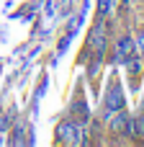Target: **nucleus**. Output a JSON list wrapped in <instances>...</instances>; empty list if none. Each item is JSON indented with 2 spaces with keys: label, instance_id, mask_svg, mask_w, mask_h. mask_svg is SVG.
I'll return each mask as SVG.
<instances>
[{
  "label": "nucleus",
  "instance_id": "obj_1",
  "mask_svg": "<svg viewBox=\"0 0 144 147\" xmlns=\"http://www.w3.org/2000/svg\"><path fill=\"white\" fill-rule=\"evenodd\" d=\"M57 134H59V140L67 142V145H80V142H82L80 129H77V124H72V121H62L59 129H57Z\"/></svg>",
  "mask_w": 144,
  "mask_h": 147
},
{
  "label": "nucleus",
  "instance_id": "obj_2",
  "mask_svg": "<svg viewBox=\"0 0 144 147\" xmlns=\"http://www.w3.org/2000/svg\"><path fill=\"white\" fill-rule=\"evenodd\" d=\"M116 52H119V59H129L134 54V39L131 36H121L116 41Z\"/></svg>",
  "mask_w": 144,
  "mask_h": 147
},
{
  "label": "nucleus",
  "instance_id": "obj_3",
  "mask_svg": "<svg viewBox=\"0 0 144 147\" xmlns=\"http://www.w3.org/2000/svg\"><path fill=\"white\" fill-rule=\"evenodd\" d=\"M106 106H108V111H119V109H124V96H121L119 88H113V90L106 96Z\"/></svg>",
  "mask_w": 144,
  "mask_h": 147
},
{
  "label": "nucleus",
  "instance_id": "obj_4",
  "mask_svg": "<svg viewBox=\"0 0 144 147\" xmlns=\"http://www.w3.org/2000/svg\"><path fill=\"white\" fill-rule=\"evenodd\" d=\"M126 121H129V114H126L124 109H119V111H116V119L111 121V129H113L116 134H121V132L126 129Z\"/></svg>",
  "mask_w": 144,
  "mask_h": 147
},
{
  "label": "nucleus",
  "instance_id": "obj_5",
  "mask_svg": "<svg viewBox=\"0 0 144 147\" xmlns=\"http://www.w3.org/2000/svg\"><path fill=\"white\" fill-rule=\"evenodd\" d=\"M108 8H111V0H100V10L108 13Z\"/></svg>",
  "mask_w": 144,
  "mask_h": 147
},
{
  "label": "nucleus",
  "instance_id": "obj_6",
  "mask_svg": "<svg viewBox=\"0 0 144 147\" xmlns=\"http://www.w3.org/2000/svg\"><path fill=\"white\" fill-rule=\"evenodd\" d=\"M139 49H142V54H144V31L139 34Z\"/></svg>",
  "mask_w": 144,
  "mask_h": 147
}]
</instances>
